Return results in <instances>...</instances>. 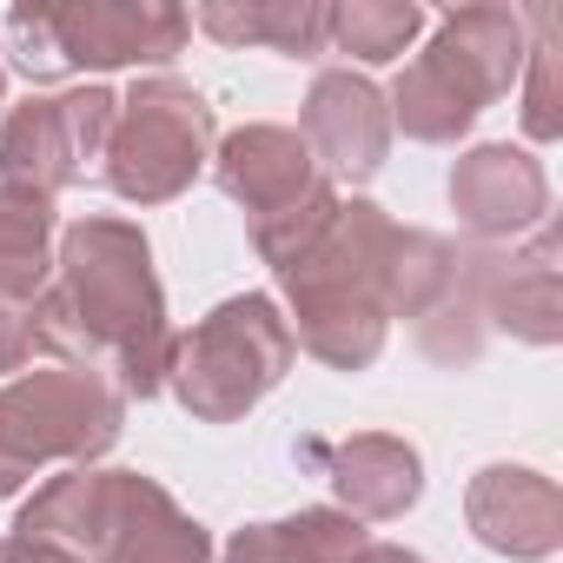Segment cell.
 Returning <instances> with one entry per match:
<instances>
[{"instance_id":"6da1fadb","label":"cell","mask_w":563,"mask_h":563,"mask_svg":"<svg viewBox=\"0 0 563 563\" xmlns=\"http://www.w3.org/2000/svg\"><path fill=\"white\" fill-rule=\"evenodd\" d=\"M34 312H41V345L107 378L120 398H153L166 385L173 325L159 306V278L140 225L80 219L60 239L54 278L34 299Z\"/></svg>"},{"instance_id":"7a4b0ae2","label":"cell","mask_w":563,"mask_h":563,"mask_svg":"<svg viewBox=\"0 0 563 563\" xmlns=\"http://www.w3.org/2000/svg\"><path fill=\"white\" fill-rule=\"evenodd\" d=\"M14 537L47 543L74 563H206V530L140 471H60L21 510Z\"/></svg>"},{"instance_id":"3957f363","label":"cell","mask_w":563,"mask_h":563,"mask_svg":"<svg viewBox=\"0 0 563 563\" xmlns=\"http://www.w3.org/2000/svg\"><path fill=\"white\" fill-rule=\"evenodd\" d=\"M391 252H398V225L365 206V199H339V219L325 225V239L286 265V292L299 306V339L312 358L339 365V372H358L378 358L385 345V272H391Z\"/></svg>"},{"instance_id":"277c9868","label":"cell","mask_w":563,"mask_h":563,"mask_svg":"<svg viewBox=\"0 0 563 563\" xmlns=\"http://www.w3.org/2000/svg\"><path fill=\"white\" fill-rule=\"evenodd\" d=\"M120 418H126V398L80 365L21 372L0 391V497H14L47 464L80 471L87 457L113 451Z\"/></svg>"},{"instance_id":"5b68a950","label":"cell","mask_w":563,"mask_h":563,"mask_svg":"<svg viewBox=\"0 0 563 563\" xmlns=\"http://www.w3.org/2000/svg\"><path fill=\"white\" fill-rule=\"evenodd\" d=\"M292 325L272 312V299L245 292L225 299L206 325H192L186 339H173V391L192 418L206 424H232L239 411H252L278 378L292 372Z\"/></svg>"},{"instance_id":"8992f818","label":"cell","mask_w":563,"mask_h":563,"mask_svg":"<svg viewBox=\"0 0 563 563\" xmlns=\"http://www.w3.org/2000/svg\"><path fill=\"white\" fill-rule=\"evenodd\" d=\"M517 60H523L517 54V21L504 8H471V14L444 21L438 47L418 67H405L391 107H398L405 133H418V140H457L484 113V100L510 87Z\"/></svg>"},{"instance_id":"52a82bcc","label":"cell","mask_w":563,"mask_h":563,"mask_svg":"<svg viewBox=\"0 0 563 563\" xmlns=\"http://www.w3.org/2000/svg\"><path fill=\"white\" fill-rule=\"evenodd\" d=\"M212 146V107L179 80H146L120 100L107 133V186L120 199L159 206L192 186Z\"/></svg>"},{"instance_id":"ba28073f","label":"cell","mask_w":563,"mask_h":563,"mask_svg":"<svg viewBox=\"0 0 563 563\" xmlns=\"http://www.w3.org/2000/svg\"><path fill=\"white\" fill-rule=\"evenodd\" d=\"M8 41L21 74L54 80L74 67L173 60L186 41V14L179 8H14Z\"/></svg>"},{"instance_id":"9c48e42d","label":"cell","mask_w":563,"mask_h":563,"mask_svg":"<svg viewBox=\"0 0 563 563\" xmlns=\"http://www.w3.org/2000/svg\"><path fill=\"white\" fill-rule=\"evenodd\" d=\"M120 100L107 87L60 93V100H27L0 126V186H27V192H60L87 173V159L107 153Z\"/></svg>"},{"instance_id":"30bf717a","label":"cell","mask_w":563,"mask_h":563,"mask_svg":"<svg viewBox=\"0 0 563 563\" xmlns=\"http://www.w3.org/2000/svg\"><path fill=\"white\" fill-rule=\"evenodd\" d=\"M391 146V113L385 93L358 74H319L306 100V153L332 179H372Z\"/></svg>"},{"instance_id":"8fae6325","label":"cell","mask_w":563,"mask_h":563,"mask_svg":"<svg viewBox=\"0 0 563 563\" xmlns=\"http://www.w3.org/2000/svg\"><path fill=\"white\" fill-rule=\"evenodd\" d=\"M319 186H325L319 159L286 126H245V133H232L219 146V192L232 206H245L252 225L272 219V212H286V206H299V199H312Z\"/></svg>"},{"instance_id":"7c38bea8","label":"cell","mask_w":563,"mask_h":563,"mask_svg":"<svg viewBox=\"0 0 563 563\" xmlns=\"http://www.w3.org/2000/svg\"><path fill=\"white\" fill-rule=\"evenodd\" d=\"M556 484L537 477V471H517V464H490L477 484H471V530L504 550V556H543L556 550Z\"/></svg>"},{"instance_id":"4fadbf2b","label":"cell","mask_w":563,"mask_h":563,"mask_svg":"<svg viewBox=\"0 0 563 563\" xmlns=\"http://www.w3.org/2000/svg\"><path fill=\"white\" fill-rule=\"evenodd\" d=\"M464 286L490 325L523 332L530 345L556 339V265H550V232L537 239L530 258H471Z\"/></svg>"},{"instance_id":"5bb4252c","label":"cell","mask_w":563,"mask_h":563,"mask_svg":"<svg viewBox=\"0 0 563 563\" xmlns=\"http://www.w3.org/2000/svg\"><path fill=\"white\" fill-rule=\"evenodd\" d=\"M451 199H457L471 232H517L543 212V173L530 153L484 146L451 173Z\"/></svg>"},{"instance_id":"9a60e30c","label":"cell","mask_w":563,"mask_h":563,"mask_svg":"<svg viewBox=\"0 0 563 563\" xmlns=\"http://www.w3.org/2000/svg\"><path fill=\"white\" fill-rule=\"evenodd\" d=\"M332 490L352 504V517H398L405 504H418L424 477H418V451L398 438H352L332 457Z\"/></svg>"},{"instance_id":"2e32d148","label":"cell","mask_w":563,"mask_h":563,"mask_svg":"<svg viewBox=\"0 0 563 563\" xmlns=\"http://www.w3.org/2000/svg\"><path fill=\"white\" fill-rule=\"evenodd\" d=\"M47 239H54V199L27 186H0V299L34 306L47 292L54 278Z\"/></svg>"},{"instance_id":"e0dca14e","label":"cell","mask_w":563,"mask_h":563,"mask_svg":"<svg viewBox=\"0 0 563 563\" xmlns=\"http://www.w3.org/2000/svg\"><path fill=\"white\" fill-rule=\"evenodd\" d=\"M199 27L219 34V41H272L278 54L312 60V54L325 47V34H332V14H325V8H245V14H232V8H199Z\"/></svg>"},{"instance_id":"ac0fdd59","label":"cell","mask_w":563,"mask_h":563,"mask_svg":"<svg viewBox=\"0 0 563 563\" xmlns=\"http://www.w3.org/2000/svg\"><path fill=\"white\" fill-rule=\"evenodd\" d=\"M418 27H424L418 8H345V14H332L325 41H339L352 60H391V54L411 47Z\"/></svg>"},{"instance_id":"d6986e66","label":"cell","mask_w":563,"mask_h":563,"mask_svg":"<svg viewBox=\"0 0 563 563\" xmlns=\"http://www.w3.org/2000/svg\"><path fill=\"white\" fill-rule=\"evenodd\" d=\"M41 352V312L27 299H0V372H21Z\"/></svg>"},{"instance_id":"ffe728a7","label":"cell","mask_w":563,"mask_h":563,"mask_svg":"<svg viewBox=\"0 0 563 563\" xmlns=\"http://www.w3.org/2000/svg\"><path fill=\"white\" fill-rule=\"evenodd\" d=\"M550 100H556V47H537V87H530V113H523L537 140H550V133L563 126V120L550 113Z\"/></svg>"},{"instance_id":"44dd1931","label":"cell","mask_w":563,"mask_h":563,"mask_svg":"<svg viewBox=\"0 0 563 563\" xmlns=\"http://www.w3.org/2000/svg\"><path fill=\"white\" fill-rule=\"evenodd\" d=\"M0 563H74V556H60L47 543H27V537H8V543H0Z\"/></svg>"},{"instance_id":"7402d4cb","label":"cell","mask_w":563,"mask_h":563,"mask_svg":"<svg viewBox=\"0 0 563 563\" xmlns=\"http://www.w3.org/2000/svg\"><path fill=\"white\" fill-rule=\"evenodd\" d=\"M352 563H424V556H411V550H398V543H365Z\"/></svg>"}]
</instances>
